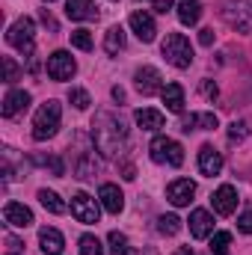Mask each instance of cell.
<instances>
[{
    "label": "cell",
    "mask_w": 252,
    "mask_h": 255,
    "mask_svg": "<svg viewBox=\"0 0 252 255\" xmlns=\"http://www.w3.org/2000/svg\"><path fill=\"white\" fill-rule=\"evenodd\" d=\"M92 142L104 157H119L127 145V130L113 113H98L92 119Z\"/></svg>",
    "instance_id": "cell-1"
},
{
    "label": "cell",
    "mask_w": 252,
    "mask_h": 255,
    "mask_svg": "<svg viewBox=\"0 0 252 255\" xmlns=\"http://www.w3.org/2000/svg\"><path fill=\"white\" fill-rule=\"evenodd\" d=\"M60 119H63V107H60V101H48V104H42V107L36 110V116H33V139H36V142L51 139V136L60 130Z\"/></svg>",
    "instance_id": "cell-2"
},
{
    "label": "cell",
    "mask_w": 252,
    "mask_h": 255,
    "mask_svg": "<svg viewBox=\"0 0 252 255\" xmlns=\"http://www.w3.org/2000/svg\"><path fill=\"white\" fill-rule=\"evenodd\" d=\"M160 54L172 68H190V63H193V45L184 33H169L160 45Z\"/></svg>",
    "instance_id": "cell-3"
},
{
    "label": "cell",
    "mask_w": 252,
    "mask_h": 255,
    "mask_svg": "<svg viewBox=\"0 0 252 255\" xmlns=\"http://www.w3.org/2000/svg\"><path fill=\"white\" fill-rule=\"evenodd\" d=\"M6 42L12 48H18L24 57H33V45H36V21L33 18H18L9 30H6Z\"/></svg>",
    "instance_id": "cell-4"
},
{
    "label": "cell",
    "mask_w": 252,
    "mask_h": 255,
    "mask_svg": "<svg viewBox=\"0 0 252 255\" xmlns=\"http://www.w3.org/2000/svg\"><path fill=\"white\" fill-rule=\"evenodd\" d=\"M148 154H151L154 163H166V166H181L184 163V148L172 136H154L151 145H148Z\"/></svg>",
    "instance_id": "cell-5"
},
{
    "label": "cell",
    "mask_w": 252,
    "mask_h": 255,
    "mask_svg": "<svg viewBox=\"0 0 252 255\" xmlns=\"http://www.w3.org/2000/svg\"><path fill=\"white\" fill-rule=\"evenodd\" d=\"M71 217L83 226H95L101 217V202H95L89 193H77L71 196Z\"/></svg>",
    "instance_id": "cell-6"
},
{
    "label": "cell",
    "mask_w": 252,
    "mask_h": 255,
    "mask_svg": "<svg viewBox=\"0 0 252 255\" xmlns=\"http://www.w3.org/2000/svg\"><path fill=\"white\" fill-rule=\"evenodd\" d=\"M74 71H77V63L68 51H54L48 57V77L51 80H71Z\"/></svg>",
    "instance_id": "cell-7"
},
{
    "label": "cell",
    "mask_w": 252,
    "mask_h": 255,
    "mask_svg": "<svg viewBox=\"0 0 252 255\" xmlns=\"http://www.w3.org/2000/svg\"><path fill=\"white\" fill-rule=\"evenodd\" d=\"M133 86L142 95H154V92H163V77H160V71L154 65H142L133 74Z\"/></svg>",
    "instance_id": "cell-8"
},
{
    "label": "cell",
    "mask_w": 252,
    "mask_h": 255,
    "mask_svg": "<svg viewBox=\"0 0 252 255\" xmlns=\"http://www.w3.org/2000/svg\"><path fill=\"white\" fill-rule=\"evenodd\" d=\"M223 6H229V9H220V15H223L235 30L252 33V18H250V12L244 9V3H238V0H223Z\"/></svg>",
    "instance_id": "cell-9"
},
{
    "label": "cell",
    "mask_w": 252,
    "mask_h": 255,
    "mask_svg": "<svg viewBox=\"0 0 252 255\" xmlns=\"http://www.w3.org/2000/svg\"><path fill=\"white\" fill-rule=\"evenodd\" d=\"M193 196H196V184H193L190 178H175V181H169V187H166V199H169L175 208L190 205Z\"/></svg>",
    "instance_id": "cell-10"
},
{
    "label": "cell",
    "mask_w": 252,
    "mask_h": 255,
    "mask_svg": "<svg viewBox=\"0 0 252 255\" xmlns=\"http://www.w3.org/2000/svg\"><path fill=\"white\" fill-rule=\"evenodd\" d=\"M3 220L15 229H27V226H33V211L21 202H6L3 205Z\"/></svg>",
    "instance_id": "cell-11"
},
{
    "label": "cell",
    "mask_w": 252,
    "mask_h": 255,
    "mask_svg": "<svg viewBox=\"0 0 252 255\" xmlns=\"http://www.w3.org/2000/svg\"><path fill=\"white\" fill-rule=\"evenodd\" d=\"M190 235H193L196 241H205V238L214 235V217H211V211L196 208V211L190 214Z\"/></svg>",
    "instance_id": "cell-12"
},
{
    "label": "cell",
    "mask_w": 252,
    "mask_h": 255,
    "mask_svg": "<svg viewBox=\"0 0 252 255\" xmlns=\"http://www.w3.org/2000/svg\"><path fill=\"white\" fill-rule=\"evenodd\" d=\"M130 30L136 33V39L139 42H154V36H157V27H154V18L148 15V12H133L130 15Z\"/></svg>",
    "instance_id": "cell-13"
},
{
    "label": "cell",
    "mask_w": 252,
    "mask_h": 255,
    "mask_svg": "<svg viewBox=\"0 0 252 255\" xmlns=\"http://www.w3.org/2000/svg\"><path fill=\"white\" fill-rule=\"evenodd\" d=\"M220 169H223V154L214 145H202L199 148V172L214 178V175H220Z\"/></svg>",
    "instance_id": "cell-14"
},
{
    "label": "cell",
    "mask_w": 252,
    "mask_h": 255,
    "mask_svg": "<svg viewBox=\"0 0 252 255\" xmlns=\"http://www.w3.org/2000/svg\"><path fill=\"white\" fill-rule=\"evenodd\" d=\"M214 211L220 214V217H232L235 214V208H238V190L232 187V184H223L220 190L214 193Z\"/></svg>",
    "instance_id": "cell-15"
},
{
    "label": "cell",
    "mask_w": 252,
    "mask_h": 255,
    "mask_svg": "<svg viewBox=\"0 0 252 255\" xmlns=\"http://www.w3.org/2000/svg\"><path fill=\"white\" fill-rule=\"evenodd\" d=\"M98 202H101V208H104L107 214H122V211H125V196H122V190H119L116 184H101Z\"/></svg>",
    "instance_id": "cell-16"
},
{
    "label": "cell",
    "mask_w": 252,
    "mask_h": 255,
    "mask_svg": "<svg viewBox=\"0 0 252 255\" xmlns=\"http://www.w3.org/2000/svg\"><path fill=\"white\" fill-rule=\"evenodd\" d=\"M27 107H30V92H24V89H9V92H6V98H3V116H6V119L18 116V113L27 110Z\"/></svg>",
    "instance_id": "cell-17"
},
{
    "label": "cell",
    "mask_w": 252,
    "mask_h": 255,
    "mask_svg": "<svg viewBox=\"0 0 252 255\" xmlns=\"http://www.w3.org/2000/svg\"><path fill=\"white\" fill-rule=\"evenodd\" d=\"M160 98H163V104H166L169 113H184L187 98H184V86L181 83H166L163 92H160Z\"/></svg>",
    "instance_id": "cell-18"
},
{
    "label": "cell",
    "mask_w": 252,
    "mask_h": 255,
    "mask_svg": "<svg viewBox=\"0 0 252 255\" xmlns=\"http://www.w3.org/2000/svg\"><path fill=\"white\" fill-rule=\"evenodd\" d=\"M39 247H42V253L45 255H63V235L57 232V229H51V226H45V229H39Z\"/></svg>",
    "instance_id": "cell-19"
},
{
    "label": "cell",
    "mask_w": 252,
    "mask_h": 255,
    "mask_svg": "<svg viewBox=\"0 0 252 255\" xmlns=\"http://www.w3.org/2000/svg\"><path fill=\"white\" fill-rule=\"evenodd\" d=\"M65 15L71 21H92V18H98L92 0H65Z\"/></svg>",
    "instance_id": "cell-20"
},
{
    "label": "cell",
    "mask_w": 252,
    "mask_h": 255,
    "mask_svg": "<svg viewBox=\"0 0 252 255\" xmlns=\"http://www.w3.org/2000/svg\"><path fill=\"white\" fill-rule=\"evenodd\" d=\"M133 122L142 128V130H160L163 128V113L160 110H151V107H142L133 113Z\"/></svg>",
    "instance_id": "cell-21"
},
{
    "label": "cell",
    "mask_w": 252,
    "mask_h": 255,
    "mask_svg": "<svg viewBox=\"0 0 252 255\" xmlns=\"http://www.w3.org/2000/svg\"><path fill=\"white\" fill-rule=\"evenodd\" d=\"M199 18H202V0H178V21L184 27L199 24Z\"/></svg>",
    "instance_id": "cell-22"
},
{
    "label": "cell",
    "mask_w": 252,
    "mask_h": 255,
    "mask_svg": "<svg viewBox=\"0 0 252 255\" xmlns=\"http://www.w3.org/2000/svg\"><path fill=\"white\" fill-rule=\"evenodd\" d=\"M220 125L217 122V116L214 113H190V116H184L181 119V130H196V128H205V130H214V128Z\"/></svg>",
    "instance_id": "cell-23"
},
{
    "label": "cell",
    "mask_w": 252,
    "mask_h": 255,
    "mask_svg": "<svg viewBox=\"0 0 252 255\" xmlns=\"http://www.w3.org/2000/svg\"><path fill=\"white\" fill-rule=\"evenodd\" d=\"M104 51L107 54H119V51H125V30L116 24V27H110L107 33H104Z\"/></svg>",
    "instance_id": "cell-24"
},
{
    "label": "cell",
    "mask_w": 252,
    "mask_h": 255,
    "mask_svg": "<svg viewBox=\"0 0 252 255\" xmlns=\"http://www.w3.org/2000/svg\"><path fill=\"white\" fill-rule=\"evenodd\" d=\"M39 202H42V208L51 211V214H65V202L54 190H39Z\"/></svg>",
    "instance_id": "cell-25"
},
{
    "label": "cell",
    "mask_w": 252,
    "mask_h": 255,
    "mask_svg": "<svg viewBox=\"0 0 252 255\" xmlns=\"http://www.w3.org/2000/svg\"><path fill=\"white\" fill-rule=\"evenodd\" d=\"M208 250H211V255H229V250H232V235L229 232H214Z\"/></svg>",
    "instance_id": "cell-26"
},
{
    "label": "cell",
    "mask_w": 252,
    "mask_h": 255,
    "mask_svg": "<svg viewBox=\"0 0 252 255\" xmlns=\"http://www.w3.org/2000/svg\"><path fill=\"white\" fill-rule=\"evenodd\" d=\"M157 232L166 235V238H172V235L181 232V220L175 214H163V217H157Z\"/></svg>",
    "instance_id": "cell-27"
},
{
    "label": "cell",
    "mask_w": 252,
    "mask_h": 255,
    "mask_svg": "<svg viewBox=\"0 0 252 255\" xmlns=\"http://www.w3.org/2000/svg\"><path fill=\"white\" fill-rule=\"evenodd\" d=\"M107 244H110V255H130V250H127V238L122 235V232H110Z\"/></svg>",
    "instance_id": "cell-28"
},
{
    "label": "cell",
    "mask_w": 252,
    "mask_h": 255,
    "mask_svg": "<svg viewBox=\"0 0 252 255\" xmlns=\"http://www.w3.org/2000/svg\"><path fill=\"white\" fill-rule=\"evenodd\" d=\"M71 45H74L77 51H92V45H95V42H92V33L80 27V30H74V33H71Z\"/></svg>",
    "instance_id": "cell-29"
},
{
    "label": "cell",
    "mask_w": 252,
    "mask_h": 255,
    "mask_svg": "<svg viewBox=\"0 0 252 255\" xmlns=\"http://www.w3.org/2000/svg\"><path fill=\"white\" fill-rule=\"evenodd\" d=\"M80 255H104L101 241H98L95 235H83V238H80Z\"/></svg>",
    "instance_id": "cell-30"
},
{
    "label": "cell",
    "mask_w": 252,
    "mask_h": 255,
    "mask_svg": "<svg viewBox=\"0 0 252 255\" xmlns=\"http://www.w3.org/2000/svg\"><path fill=\"white\" fill-rule=\"evenodd\" d=\"M68 101H71V104H74L77 110H86V107L92 104L89 92H86V89H77V86H74V89H68Z\"/></svg>",
    "instance_id": "cell-31"
},
{
    "label": "cell",
    "mask_w": 252,
    "mask_h": 255,
    "mask_svg": "<svg viewBox=\"0 0 252 255\" xmlns=\"http://www.w3.org/2000/svg\"><path fill=\"white\" fill-rule=\"evenodd\" d=\"M21 77V68H18V63L12 60V57H3V80L6 83H15Z\"/></svg>",
    "instance_id": "cell-32"
},
{
    "label": "cell",
    "mask_w": 252,
    "mask_h": 255,
    "mask_svg": "<svg viewBox=\"0 0 252 255\" xmlns=\"http://www.w3.org/2000/svg\"><path fill=\"white\" fill-rule=\"evenodd\" d=\"M247 133H250V130H247V122H232V125H229V139H232V142L247 139Z\"/></svg>",
    "instance_id": "cell-33"
},
{
    "label": "cell",
    "mask_w": 252,
    "mask_h": 255,
    "mask_svg": "<svg viewBox=\"0 0 252 255\" xmlns=\"http://www.w3.org/2000/svg\"><path fill=\"white\" fill-rule=\"evenodd\" d=\"M238 229H241L244 235H252V211H244V214L238 217Z\"/></svg>",
    "instance_id": "cell-34"
},
{
    "label": "cell",
    "mask_w": 252,
    "mask_h": 255,
    "mask_svg": "<svg viewBox=\"0 0 252 255\" xmlns=\"http://www.w3.org/2000/svg\"><path fill=\"white\" fill-rule=\"evenodd\" d=\"M199 89H202V95H205L208 101H214V98H217V83H214V80H202V86H199Z\"/></svg>",
    "instance_id": "cell-35"
},
{
    "label": "cell",
    "mask_w": 252,
    "mask_h": 255,
    "mask_svg": "<svg viewBox=\"0 0 252 255\" xmlns=\"http://www.w3.org/2000/svg\"><path fill=\"white\" fill-rule=\"evenodd\" d=\"M172 3H175V0H151V6H154V12H160V15H166V12L172 9Z\"/></svg>",
    "instance_id": "cell-36"
},
{
    "label": "cell",
    "mask_w": 252,
    "mask_h": 255,
    "mask_svg": "<svg viewBox=\"0 0 252 255\" xmlns=\"http://www.w3.org/2000/svg\"><path fill=\"white\" fill-rule=\"evenodd\" d=\"M199 42H202V45H205V48H208V45H211V42H214V30H208V27H205V30H202V33H199Z\"/></svg>",
    "instance_id": "cell-37"
},
{
    "label": "cell",
    "mask_w": 252,
    "mask_h": 255,
    "mask_svg": "<svg viewBox=\"0 0 252 255\" xmlns=\"http://www.w3.org/2000/svg\"><path fill=\"white\" fill-rule=\"evenodd\" d=\"M6 244H9V250H12V253H21V241H15L12 235H6Z\"/></svg>",
    "instance_id": "cell-38"
},
{
    "label": "cell",
    "mask_w": 252,
    "mask_h": 255,
    "mask_svg": "<svg viewBox=\"0 0 252 255\" xmlns=\"http://www.w3.org/2000/svg\"><path fill=\"white\" fill-rule=\"evenodd\" d=\"M122 172H125V178H127V181H133V178H136V169H133L130 163H125V166H122Z\"/></svg>",
    "instance_id": "cell-39"
},
{
    "label": "cell",
    "mask_w": 252,
    "mask_h": 255,
    "mask_svg": "<svg viewBox=\"0 0 252 255\" xmlns=\"http://www.w3.org/2000/svg\"><path fill=\"white\" fill-rule=\"evenodd\" d=\"M113 98H116V101H125V89H122V86H113Z\"/></svg>",
    "instance_id": "cell-40"
},
{
    "label": "cell",
    "mask_w": 252,
    "mask_h": 255,
    "mask_svg": "<svg viewBox=\"0 0 252 255\" xmlns=\"http://www.w3.org/2000/svg\"><path fill=\"white\" fill-rule=\"evenodd\" d=\"M172 255H196V253H193L190 247H181V250H175V253H172Z\"/></svg>",
    "instance_id": "cell-41"
},
{
    "label": "cell",
    "mask_w": 252,
    "mask_h": 255,
    "mask_svg": "<svg viewBox=\"0 0 252 255\" xmlns=\"http://www.w3.org/2000/svg\"><path fill=\"white\" fill-rule=\"evenodd\" d=\"M48 3H54V0H48Z\"/></svg>",
    "instance_id": "cell-42"
}]
</instances>
